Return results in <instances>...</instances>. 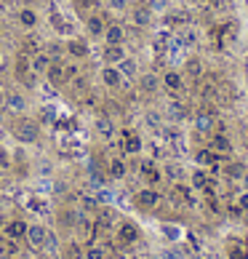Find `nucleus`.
Returning <instances> with one entry per match:
<instances>
[{
  "label": "nucleus",
  "mask_w": 248,
  "mask_h": 259,
  "mask_svg": "<svg viewBox=\"0 0 248 259\" xmlns=\"http://www.w3.org/2000/svg\"><path fill=\"white\" fill-rule=\"evenodd\" d=\"M40 137H43L40 123L32 120V118H27V115L16 123V126H14V139L19 142V145H24V147L37 145V142H40Z\"/></svg>",
  "instance_id": "f257e3e1"
},
{
  "label": "nucleus",
  "mask_w": 248,
  "mask_h": 259,
  "mask_svg": "<svg viewBox=\"0 0 248 259\" xmlns=\"http://www.w3.org/2000/svg\"><path fill=\"white\" fill-rule=\"evenodd\" d=\"M64 56H67V59H72V62H83V59H88V56H91L88 37H83V35H72V37H67V40H64Z\"/></svg>",
  "instance_id": "f03ea898"
},
{
  "label": "nucleus",
  "mask_w": 248,
  "mask_h": 259,
  "mask_svg": "<svg viewBox=\"0 0 248 259\" xmlns=\"http://www.w3.org/2000/svg\"><path fill=\"white\" fill-rule=\"evenodd\" d=\"M3 110L8 115H19V118H24L27 110H30V99H27L24 91H8L3 97Z\"/></svg>",
  "instance_id": "7ed1b4c3"
},
{
  "label": "nucleus",
  "mask_w": 248,
  "mask_h": 259,
  "mask_svg": "<svg viewBox=\"0 0 248 259\" xmlns=\"http://www.w3.org/2000/svg\"><path fill=\"white\" fill-rule=\"evenodd\" d=\"M14 78H16V83H22L24 89H35V83H37V78H40V75L32 72L30 56H19V59L14 62Z\"/></svg>",
  "instance_id": "20e7f679"
},
{
  "label": "nucleus",
  "mask_w": 248,
  "mask_h": 259,
  "mask_svg": "<svg viewBox=\"0 0 248 259\" xmlns=\"http://www.w3.org/2000/svg\"><path fill=\"white\" fill-rule=\"evenodd\" d=\"M16 27L22 32H35L37 27H40V14H37L32 6H22L16 11Z\"/></svg>",
  "instance_id": "39448f33"
},
{
  "label": "nucleus",
  "mask_w": 248,
  "mask_h": 259,
  "mask_svg": "<svg viewBox=\"0 0 248 259\" xmlns=\"http://www.w3.org/2000/svg\"><path fill=\"white\" fill-rule=\"evenodd\" d=\"M48 233H51V230L45 227V225H40V222H30V225H27V238H24V241H27V246H30V248H35V251H43Z\"/></svg>",
  "instance_id": "423d86ee"
},
{
  "label": "nucleus",
  "mask_w": 248,
  "mask_h": 259,
  "mask_svg": "<svg viewBox=\"0 0 248 259\" xmlns=\"http://www.w3.org/2000/svg\"><path fill=\"white\" fill-rule=\"evenodd\" d=\"M160 200H163V195H160L155 187H150V185H147V187H141L139 193L133 195V203H136L141 211H152V208H158V206H160Z\"/></svg>",
  "instance_id": "0eeeda50"
},
{
  "label": "nucleus",
  "mask_w": 248,
  "mask_h": 259,
  "mask_svg": "<svg viewBox=\"0 0 248 259\" xmlns=\"http://www.w3.org/2000/svg\"><path fill=\"white\" fill-rule=\"evenodd\" d=\"M27 225L30 222H24V219H19V217L8 219V222L3 225V238L6 241H14V243H22L27 238Z\"/></svg>",
  "instance_id": "6e6552de"
},
{
  "label": "nucleus",
  "mask_w": 248,
  "mask_h": 259,
  "mask_svg": "<svg viewBox=\"0 0 248 259\" xmlns=\"http://www.w3.org/2000/svg\"><path fill=\"white\" fill-rule=\"evenodd\" d=\"M118 241L123 246H133V243H139V238H141V230L136 222H131V219H123V222L118 225Z\"/></svg>",
  "instance_id": "1a4fd4ad"
},
{
  "label": "nucleus",
  "mask_w": 248,
  "mask_h": 259,
  "mask_svg": "<svg viewBox=\"0 0 248 259\" xmlns=\"http://www.w3.org/2000/svg\"><path fill=\"white\" fill-rule=\"evenodd\" d=\"M83 27H85V37L99 40V37H104V30H107V19L102 14H88L83 19Z\"/></svg>",
  "instance_id": "9d476101"
},
{
  "label": "nucleus",
  "mask_w": 248,
  "mask_h": 259,
  "mask_svg": "<svg viewBox=\"0 0 248 259\" xmlns=\"http://www.w3.org/2000/svg\"><path fill=\"white\" fill-rule=\"evenodd\" d=\"M99 80H102V85L104 89H110V91H118L123 83H126V78L120 75V70L115 64H104L102 70H99Z\"/></svg>",
  "instance_id": "9b49d317"
},
{
  "label": "nucleus",
  "mask_w": 248,
  "mask_h": 259,
  "mask_svg": "<svg viewBox=\"0 0 248 259\" xmlns=\"http://www.w3.org/2000/svg\"><path fill=\"white\" fill-rule=\"evenodd\" d=\"M160 89H166L168 94H179L184 89V75L179 70H166L163 78H160Z\"/></svg>",
  "instance_id": "f8f14e48"
},
{
  "label": "nucleus",
  "mask_w": 248,
  "mask_h": 259,
  "mask_svg": "<svg viewBox=\"0 0 248 259\" xmlns=\"http://www.w3.org/2000/svg\"><path fill=\"white\" fill-rule=\"evenodd\" d=\"M43 80L48 83V85H54V89H62V85H64V59L51 62V67L43 75Z\"/></svg>",
  "instance_id": "ddd939ff"
},
{
  "label": "nucleus",
  "mask_w": 248,
  "mask_h": 259,
  "mask_svg": "<svg viewBox=\"0 0 248 259\" xmlns=\"http://www.w3.org/2000/svg\"><path fill=\"white\" fill-rule=\"evenodd\" d=\"M93 131H96L102 139H112L118 134V126H115V120H112L110 115H96V120H93Z\"/></svg>",
  "instance_id": "4468645a"
},
{
  "label": "nucleus",
  "mask_w": 248,
  "mask_h": 259,
  "mask_svg": "<svg viewBox=\"0 0 248 259\" xmlns=\"http://www.w3.org/2000/svg\"><path fill=\"white\" fill-rule=\"evenodd\" d=\"M139 174L144 177V182H147L150 187H155L158 182L163 179V171L158 168V163H152V160H147V158H144V160L139 163Z\"/></svg>",
  "instance_id": "2eb2a0df"
},
{
  "label": "nucleus",
  "mask_w": 248,
  "mask_h": 259,
  "mask_svg": "<svg viewBox=\"0 0 248 259\" xmlns=\"http://www.w3.org/2000/svg\"><path fill=\"white\" fill-rule=\"evenodd\" d=\"M107 46H123L126 43V27L118 24V22H110L107 30H104V37H102Z\"/></svg>",
  "instance_id": "dca6fc26"
},
{
  "label": "nucleus",
  "mask_w": 248,
  "mask_h": 259,
  "mask_svg": "<svg viewBox=\"0 0 248 259\" xmlns=\"http://www.w3.org/2000/svg\"><path fill=\"white\" fill-rule=\"evenodd\" d=\"M141 137L136 131H131V128H126L123 131V152H126V155H139L141 152Z\"/></svg>",
  "instance_id": "f3484780"
},
{
  "label": "nucleus",
  "mask_w": 248,
  "mask_h": 259,
  "mask_svg": "<svg viewBox=\"0 0 248 259\" xmlns=\"http://www.w3.org/2000/svg\"><path fill=\"white\" fill-rule=\"evenodd\" d=\"M126 56H128L126 46H107V43H104V49H102V62L104 64H120Z\"/></svg>",
  "instance_id": "a211bd4d"
},
{
  "label": "nucleus",
  "mask_w": 248,
  "mask_h": 259,
  "mask_svg": "<svg viewBox=\"0 0 248 259\" xmlns=\"http://www.w3.org/2000/svg\"><path fill=\"white\" fill-rule=\"evenodd\" d=\"M51 56L48 54H45L43 49L40 51H35V54H30V67H32V72L35 75H40V78H43V75H45V70H48V67H51Z\"/></svg>",
  "instance_id": "6ab92c4d"
},
{
  "label": "nucleus",
  "mask_w": 248,
  "mask_h": 259,
  "mask_svg": "<svg viewBox=\"0 0 248 259\" xmlns=\"http://www.w3.org/2000/svg\"><path fill=\"white\" fill-rule=\"evenodd\" d=\"M136 83H139V91L141 94H155L160 89V75H155V72H144V75H141L139 72Z\"/></svg>",
  "instance_id": "aec40b11"
},
{
  "label": "nucleus",
  "mask_w": 248,
  "mask_h": 259,
  "mask_svg": "<svg viewBox=\"0 0 248 259\" xmlns=\"http://www.w3.org/2000/svg\"><path fill=\"white\" fill-rule=\"evenodd\" d=\"M107 177L115 179V182L126 179V177H128V163L123 160V158H110V163H107Z\"/></svg>",
  "instance_id": "412c9836"
},
{
  "label": "nucleus",
  "mask_w": 248,
  "mask_h": 259,
  "mask_svg": "<svg viewBox=\"0 0 248 259\" xmlns=\"http://www.w3.org/2000/svg\"><path fill=\"white\" fill-rule=\"evenodd\" d=\"M211 150L216 152V155H230V152H232L230 137H227V134H222V131H216L214 137H211Z\"/></svg>",
  "instance_id": "4be33fe9"
},
{
  "label": "nucleus",
  "mask_w": 248,
  "mask_h": 259,
  "mask_svg": "<svg viewBox=\"0 0 248 259\" xmlns=\"http://www.w3.org/2000/svg\"><path fill=\"white\" fill-rule=\"evenodd\" d=\"M219 160H222V155H216L211 147H208V150H197V155H195V163L200 168H216Z\"/></svg>",
  "instance_id": "5701e85b"
},
{
  "label": "nucleus",
  "mask_w": 248,
  "mask_h": 259,
  "mask_svg": "<svg viewBox=\"0 0 248 259\" xmlns=\"http://www.w3.org/2000/svg\"><path fill=\"white\" fill-rule=\"evenodd\" d=\"M131 24H133V27H150V24H152V11H150L147 6L131 8Z\"/></svg>",
  "instance_id": "b1692460"
},
{
  "label": "nucleus",
  "mask_w": 248,
  "mask_h": 259,
  "mask_svg": "<svg viewBox=\"0 0 248 259\" xmlns=\"http://www.w3.org/2000/svg\"><path fill=\"white\" fill-rule=\"evenodd\" d=\"M118 70H120V75L126 80H136L139 78V62L136 59H131V56H126V59H123L120 64H115Z\"/></svg>",
  "instance_id": "393cba45"
},
{
  "label": "nucleus",
  "mask_w": 248,
  "mask_h": 259,
  "mask_svg": "<svg viewBox=\"0 0 248 259\" xmlns=\"http://www.w3.org/2000/svg\"><path fill=\"white\" fill-rule=\"evenodd\" d=\"M83 254H85V248L78 241H67L62 246V259H83Z\"/></svg>",
  "instance_id": "a878e982"
},
{
  "label": "nucleus",
  "mask_w": 248,
  "mask_h": 259,
  "mask_svg": "<svg viewBox=\"0 0 248 259\" xmlns=\"http://www.w3.org/2000/svg\"><path fill=\"white\" fill-rule=\"evenodd\" d=\"M110 256V251H107V246L104 243H88L85 246V254H83V259H107Z\"/></svg>",
  "instance_id": "bb28decb"
},
{
  "label": "nucleus",
  "mask_w": 248,
  "mask_h": 259,
  "mask_svg": "<svg viewBox=\"0 0 248 259\" xmlns=\"http://www.w3.org/2000/svg\"><path fill=\"white\" fill-rule=\"evenodd\" d=\"M189 182H192L195 190H206V187H208V171L197 166V168L192 171V177H189Z\"/></svg>",
  "instance_id": "cd10ccee"
},
{
  "label": "nucleus",
  "mask_w": 248,
  "mask_h": 259,
  "mask_svg": "<svg viewBox=\"0 0 248 259\" xmlns=\"http://www.w3.org/2000/svg\"><path fill=\"white\" fill-rule=\"evenodd\" d=\"M45 46H48V49H43V51L48 54L54 62H56V59H64V40H48Z\"/></svg>",
  "instance_id": "c85d7f7f"
},
{
  "label": "nucleus",
  "mask_w": 248,
  "mask_h": 259,
  "mask_svg": "<svg viewBox=\"0 0 248 259\" xmlns=\"http://www.w3.org/2000/svg\"><path fill=\"white\" fill-rule=\"evenodd\" d=\"M11 166H14V155H11V150H8L6 145H0V174L11 171Z\"/></svg>",
  "instance_id": "c756f323"
},
{
  "label": "nucleus",
  "mask_w": 248,
  "mask_h": 259,
  "mask_svg": "<svg viewBox=\"0 0 248 259\" xmlns=\"http://www.w3.org/2000/svg\"><path fill=\"white\" fill-rule=\"evenodd\" d=\"M195 128L197 131H214V118L211 115H206V112H200V115H195Z\"/></svg>",
  "instance_id": "7c9ffc66"
},
{
  "label": "nucleus",
  "mask_w": 248,
  "mask_h": 259,
  "mask_svg": "<svg viewBox=\"0 0 248 259\" xmlns=\"http://www.w3.org/2000/svg\"><path fill=\"white\" fill-rule=\"evenodd\" d=\"M78 75H80V64L78 62H72V59L64 62V85L70 83V80H75Z\"/></svg>",
  "instance_id": "2f4dec72"
},
{
  "label": "nucleus",
  "mask_w": 248,
  "mask_h": 259,
  "mask_svg": "<svg viewBox=\"0 0 248 259\" xmlns=\"http://www.w3.org/2000/svg\"><path fill=\"white\" fill-rule=\"evenodd\" d=\"M184 72H187V75H192V78H197V75L203 72V62H200L197 56L187 59V62H184Z\"/></svg>",
  "instance_id": "473e14b6"
},
{
  "label": "nucleus",
  "mask_w": 248,
  "mask_h": 259,
  "mask_svg": "<svg viewBox=\"0 0 248 259\" xmlns=\"http://www.w3.org/2000/svg\"><path fill=\"white\" fill-rule=\"evenodd\" d=\"M160 230H163L166 241H179V238H182V227H176V225H168V222H166Z\"/></svg>",
  "instance_id": "72a5a7b5"
},
{
  "label": "nucleus",
  "mask_w": 248,
  "mask_h": 259,
  "mask_svg": "<svg viewBox=\"0 0 248 259\" xmlns=\"http://www.w3.org/2000/svg\"><path fill=\"white\" fill-rule=\"evenodd\" d=\"M67 85H70V89H72L75 94H83V91H88V80L83 78V72H80V75H78V78H75V80H70Z\"/></svg>",
  "instance_id": "f704fd0d"
},
{
  "label": "nucleus",
  "mask_w": 248,
  "mask_h": 259,
  "mask_svg": "<svg viewBox=\"0 0 248 259\" xmlns=\"http://www.w3.org/2000/svg\"><path fill=\"white\" fill-rule=\"evenodd\" d=\"M227 259H248V248L245 246H230L227 248Z\"/></svg>",
  "instance_id": "c9c22d12"
},
{
  "label": "nucleus",
  "mask_w": 248,
  "mask_h": 259,
  "mask_svg": "<svg viewBox=\"0 0 248 259\" xmlns=\"http://www.w3.org/2000/svg\"><path fill=\"white\" fill-rule=\"evenodd\" d=\"M147 8L152 14H163L168 11V0H147Z\"/></svg>",
  "instance_id": "e433bc0d"
},
{
  "label": "nucleus",
  "mask_w": 248,
  "mask_h": 259,
  "mask_svg": "<svg viewBox=\"0 0 248 259\" xmlns=\"http://www.w3.org/2000/svg\"><path fill=\"white\" fill-rule=\"evenodd\" d=\"M227 177H232V179H240L243 174H245V168L240 166V163H227Z\"/></svg>",
  "instance_id": "4c0bfd02"
},
{
  "label": "nucleus",
  "mask_w": 248,
  "mask_h": 259,
  "mask_svg": "<svg viewBox=\"0 0 248 259\" xmlns=\"http://www.w3.org/2000/svg\"><path fill=\"white\" fill-rule=\"evenodd\" d=\"M107 8L115 14H123V11H128V0H107Z\"/></svg>",
  "instance_id": "58836bf2"
},
{
  "label": "nucleus",
  "mask_w": 248,
  "mask_h": 259,
  "mask_svg": "<svg viewBox=\"0 0 248 259\" xmlns=\"http://www.w3.org/2000/svg\"><path fill=\"white\" fill-rule=\"evenodd\" d=\"M83 211H99V200L93 195H83Z\"/></svg>",
  "instance_id": "ea45409f"
},
{
  "label": "nucleus",
  "mask_w": 248,
  "mask_h": 259,
  "mask_svg": "<svg viewBox=\"0 0 248 259\" xmlns=\"http://www.w3.org/2000/svg\"><path fill=\"white\" fill-rule=\"evenodd\" d=\"M235 206L243 211V214H248V190H243L240 195H237V200H235Z\"/></svg>",
  "instance_id": "a19ab883"
},
{
  "label": "nucleus",
  "mask_w": 248,
  "mask_h": 259,
  "mask_svg": "<svg viewBox=\"0 0 248 259\" xmlns=\"http://www.w3.org/2000/svg\"><path fill=\"white\" fill-rule=\"evenodd\" d=\"M78 6H93V3H99V0H75Z\"/></svg>",
  "instance_id": "79ce46f5"
},
{
  "label": "nucleus",
  "mask_w": 248,
  "mask_h": 259,
  "mask_svg": "<svg viewBox=\"0 0 248 259\" xmlns=\"http://www.w3.org/2000/svg\"><path fill=\"white\" fill-rule=\"evenodd\" d=\"M243 185H245V190H248V171H245V174H243Z\"/></svg>",
  "instance_id": "37998d69"
},
{
  "label": "nucleus",
  "mask_w": 248,
  "mask_h": 259,
  "mask_svg": "<svg viewBox=\"0 0 248 259\" xmlns=\"http://www.w3.org/2000/svg\"><path fill=\"white\" fill-rule=\"evenodd\" d=\"M115 259H131L128 254H115Z\"/></svg>",
  "instance_id": "c03bdc74"
},
{
  "label": "nucleus",
  "mask_w": 248,
  "mask_h": 259,
  "mask_svg": "<svg viewBox=\"0 0 248 259\" xmlns=\"http://www.w3.org/2000/svg\"><path fill=\"white\" fill-rule=\"evenodd\" d=\"M195 3H203L206 6V3H214V0H195Z\"/></svg>",
  "instance_id": "a18cd8bd"
},
{
  "label": "nucleus",
  "mask_w": 248,
  "mask_h": 259,
  "mask_svg": "<svg viewBox=\"0 0 248 259\" xmlns=\"http://www.w3.org/2000/svg\"><path fill=\"white\" fill-rule=\"evenodd\" d=\"M0 62H3V51H0Z\"/></svg>",
  "instance_id": "49530a36"
},
{
  "label": "nucleus",
  "mask_w": 248,
  "mask_h": 259,
  "mask_svg": "<svg viewBox=\"0 0 248 259\" xmlns=\"http://www.w3.org/2000/svg\"><path fill=\"white\" fill-rule=\"evenodd\" d=\"M3 3H6V0H0V6H3Z\"/></svg>",
  "instance_id": "de8ad7c7"
}]
</instances>
